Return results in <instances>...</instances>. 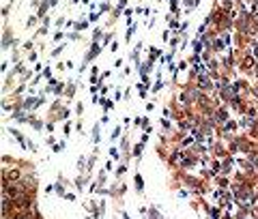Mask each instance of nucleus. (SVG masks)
Segmentation results:
<instances>
[{
    "instance_id": "7ed1b4c3",
    "label": "nucleus",
    "mask_w": 258,
    "mask_h": 219,
    "mask_svg": "<svg viewBox=\"0 0 258 219\" xmlns=\"http://www.w3.org/2000/svg\"><path fill=\"white\" fill-rule=\"evenodd\" d=\"M136 187L142 189V176H140V174H136Z\"/></svg>"
},
{
    "instance_id": "0eeeda50",
    "label": "nucleus",
    "mask_w": 258,
    "mask_h": 219,
    "mask_svg": "<svg viewBox=\"0 0 258 219\" xmlns=\"http://www.w3.org/2000/svg\"><path fill=\"white\" fill-rule=\"evenodd\" d=\"M108 9H110V4H108V2H103V4H101V13H106Z\"/></svg>"
},
{
    "instance_id": "f257e3e1",
    "label": "nucleus",
    "mask_w": 258,
    "mask_h": 219,
    "mask_svg": "<svg viewBox=\"0 0 258 219\" xmlns=\"http://www.w3.org/2000/svg\"><path fill=\"white\" fill-rule=\"evenodd\" d=\"M99 140H101V133H99V127L95 125V129H93V142L99 144Z\"/></svg>"
},
{
    "instance_id": "20e7f679",
    "label": "nucleus",
    "mask_w": 258,
    "mask_h": 219,
    "mask_svg": "<svg viewBox=\"0 0 258 219\" xmlns=\"http://www.w3.org/2000/svg\"><path fill=\"white\" fill-rule=\"evenodd\" d=\"M86 26H88V22H78V24H75V28H78V30H84Z\"/></svg>"
},
{
    "instance_id": "f03ea898",
    "label": "nucleus",
    "mask_w": 258,
    "mask_h": 219,
    "mask_svg": "<svg viewBox=\"0 0 258 219\" xmlns=\"http://www.w3.org/2000/svg\"><path fill=\"white\" fill-rule=\"evenodd\" d=\"M45 11H48V0H43V2H41V9H39V17H43V15H45Z\"/></svg>"
},
{
    "instance_id": "39448f33",
    "label": "nucleus",
    "mask_w": 258,
    "mask_h": 219,
    "mask_svg": "<svg viewBox=\"0 0 258 219\" xmlns=\"http://www.w3.org/2000/svg\"><path fill=\"white\" fill-rule=\"evenodd\" d=\"M54 150H56V153H60V150H64V142H60V144H56V146H54Z\"/></svg>"
},
{
    "instance_id": "423d86ee",
    "label": "nucleus",
    "mask_w": 258,
    "mask_h": 219,
    "mask_svg": "<svg viewBox=\"0 0 258 219\" xmlns=\"http://www.w3.org/2000/svg\"><path fill=\"white\" fill-rule=\"evenodd\" d=\"M110 155H112L114 159H118V150H116V148H110Z\"/></svg>"
}]
</instances>
